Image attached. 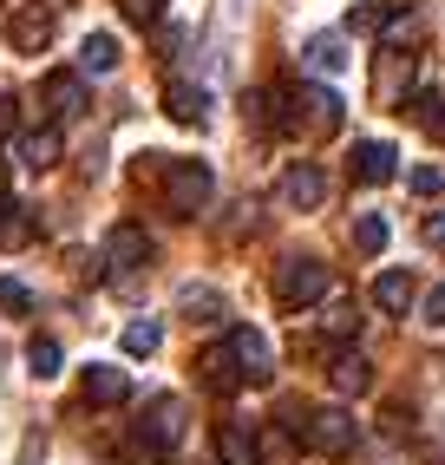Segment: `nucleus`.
Returning <instances> with one entry per match:
<instances>
[{
    "label": "nucleus",
    "instance_id": "nucleus-1",
    "mask_svg": "<svg viewBox=\"0 0 445 465\" xmlns=\"http://www.w3.org/2000/svg\"><path fill=\"white\" fill-rule=\"evenodd\" d=\"M183 420H190L183 400L177 393H157L151 407H144V420L132 426V440H124V459H132V465H157V459L183 440Z\"/></svg>",
    "mask_w": 445,
    "mask_h": 465
},
{
    "label": "nucleus",
    "instance_id": "nucleus-2",
    "mask_svg": "<svg viewBox=\"0 0 445 465\" xmlns=\"http://www.w3.org/2000/svg\"><path fill=\"white\" fill-rule=\"evenodd\" d=\"M341 92L334 85H314V79H302V85H289V132H308V138H334L341 132Z\"/></svg>",
    "mask_w": 445,
    "mask_h": 465
},
{
    "label": "nucleus",
    "instance_id": "nucleus-3",
    "mask_svg": "<svg viewBox=\"0 0 445 465\" xmlns=\"http://www.w3.org/2000/svg\"><path fill=\"white\" fill-rule=\"evenodd\" d=\"M328 289H334L328 262H314V256H289V262H275V308H289V315L314 308Z\"/></svg>",
    "mask_w": 445,
    "mask_h": 465
},
{
    "label": "nucleus",
    "instance_id": "nucleus-4",
    "mask_svg": "<svg viewBox=\"0 0 445 465\" xmlns=\"http://www.w3.org/2000/svg\"><path fill=\"white\" fill-rule=\"evenodd\" d=\"M210 191H216V171L203 158H171L164 164V210L171 216H203Z\"/></svg>",
    "mask_w": 445,
    "mask_h": 465
},
{
    "label": "nucleus",
    "instance_id": "nucleus-5",
    "mask_svg": "<svg viewBox=\"0 0 445 465\" xmlns=\"http://www.w3.org/2000/svg\"><path fill=\"white\" fill-rule=\"evenodd\" d=\"M59 34V7L53 0H14V14H7V46L14 53H46Z\"/></svg>",
    "mask_w": 445,
    "mask_h": 465
},
{
    "label": "nucleus",
    "instance_id": "nucleus-6",
    "mask_svg": "<svg viewBox=\"0 0 445 465\" xmlns=\"http://www.w3.org/2000/svg\"><path fill=\"white\" fill-rule=\"evenodd\" d=\"M308 446L328 452V459H347V452L361 446V420L347 413V407H314L308 413Z\"/></svg>",
    "mask_w": 445,
    "mask_h": 465
},
{
    "label": "nucleus",
    "instance_id": "nucleus-7",
    "mask_svg": "<svg viewBox=\"0 0 445 465\" xmlns=\"http://www.w3.org/2000/svg\"><path fill=\"white\" fill-rule=\"evenodd\" d=\"M144 262H151V236L138 223H112V236H105V275L118 282V275H138Z\"/></svg>",
    "mask_w": 445,
    "mask_h": 465
},
{
    "label": "nucleus",
    "instance_id": "nucleus-8",
    "mask_svg": "<svg viewBox=\"0 0 445 465\" xmlns=\"http://www.w3.org/2000/svg\"><path fill=\"white\" fill-rule=\"evenodd\" d=\"M230 354L242 367V387H269L275 381V354H269V341L256 328H230Z\"/></svg>",
    "mask_w": 445,
    "mask_h": 465
},
{
    "label": "nucleus",
    "instance_id": "nucleus-9",
    "mask_svg": "<svg viewBox=\"0 0 445 465\" xmlns=\"http://www.w3.org/2000/svg\"><path fill=\"white\" fill-rule=\"evenodd\" d=\"M79 400H85V407H124V400H132V374H124V367L92 361L85 374H79Z\"/></svg>",
    "mask_w": 445,
    "mask_h": 465
},
{
    "label": "nucleus",
    "instance_id": "nucleus-10",
    "mask_svg": "<svg viewBox=\"0 0 445 465\" xmlns=\"http://www.w3.org/2000/svg\"><path fill=\"white\" fill-rule=\"evenodd\" d=\"M275 197L289 203V210H321V197H328V177H321V164H289L282 171V183H275Z\"/></svg>",
    "mask_w": 445,
    "mask_h": 465
},
{
    "label": "nucleus",
    "instance_id": "nucleus-11",
    "mask_svg": "<svg viewBox=\"0 0 445 465\" xmlns=\"http://www.w3.org/2000/svg\"><path fill=\"white\" fill-rule=\"evenodd\" d=\"M347 171H354V183H393L400 177V151L387 138H361L354 158H347Z\"/></svg>",
    "mask_w": 445,
    "mask_h": 465
},
{
    "label": "nucleus",
    "instance_id": "nucleus-12",
    "mask_svg": "<svg viewBox=\"0 0 445 465\" xmlns=\"http://www.w3.org/2000/svg\"><path fill=\"white\" fill-rule=\"evenodd\" d=\"M40 112L46 118H79L85 112V79L79 73H46L40 79Z\"/></svg>",
    "mask_w": 445,
    "mask_h": 465
},
{
    "label": "nucleus",
    "instance_id": "nucleus-13",
    "mask_svg": "<svg viewBox=\"0 0 445 465\" xmlns=\"http://www.w3.org/2000/svg\"><path fill=\"white\" fill-rule=\"evenodd\" d=\"M262 459V440L249 420H222L216 426V465H256Z\"/></svg>",
    "mask_w": 445,
    "mask_h": 465
},
{
    "label": "nucleus",
    "instance_id": "nucleus-14",
    "mask_svg": "<svg viewBox=\"0 0 445 465\" xmlns=\"http://www.w3.org/2000/svg\"><path fill=\"white\" fill-rule=\"evenodd\" d=\"M406 85H412V53H400V46H387L380 53V73H373V92H380V105H406Z\"/></svg>",
    "mask_w": 445,
    "mask_h": 465
},
{
    "label": "nucleus",
    "instance_id": "nucleus-15",
    "mask_svg": "<svg viewBox=\"0 0 445 465\" xmlns=\"http://www.w3.org/2000/svg\"><path fill=\"white\" fill-rule=\"evenodd\" d=\"M197 374H203L210 393H236V387H242V367H236V354H230V341H216V348L197 354Z\"/></svg>",
    "mask_w": 445,
    "mask_h": 465
},
{
    "label": "nucleus",
    "instance_id": "nucleus-16",
    "mask_svg": "<svg viewBox=\"0 0 445 465\" xmlns=\"http://www.w3.org/2000/svg\"><path fill=\"white\" fill-rule=\"evenodd\" d=\"M164 112L177 118V125H203V118H210V92L190 85V79H171L164 85Z\"/></svg>",
    "mask_w": 445,
    "mask_h": 465
},
{
    "label": "nucleus",
    "instance_id": "nucleus-17",
    "mask_svg": "<svg viewBox=\"0 0 445 465\" xmlns=\"http://www.w3.org/2000/svg\"><path fill=\"white\" fill-rule=\"evenodd\" d=\"M347 59H354V53H347V40H341V34H314V40L302 46V66H308V73H321V79L347 73Z\"/></svg>",
    "mask_w": 445,
    "mask_h": 465
},
{
    "label": "nucleus",
    "instance_id": "nucleus-18",
    "mask_svg": "<svg viewBox=\"0 0 445 465\" xmlns=\"http://www.w3.org/2000/svg\"><path fill=\"white\" fill-rule=\"evenodd\" d=\"M328 381H334V393L361 400V393H373V361H367V354H334Z\"/></svg>",
    "mask_w": 445,
    "mask_h": 465
},
{
    "label": "nucleus",
    "instance_id": "nucleus-19",
    "mask_svg": "<svg viewBox=\"0 0 445 465\" xmlns=\"http://www.w3.org/2000/svg\"><path fill=\"white\" fill-rule=\"evenodd\" d=\"M400 112H406L432 144H445V99H439V92H406V105H400Z\"/></svg>",
    "mask_w": 445,
    "mask_h": 465
},
{
    "label": "nucleus",
    "instance_id": "nucleus-20",
    "mask_svg": "<svg viewBox=\"0 0 445 465\" xmlns=\"http://www.w3.org/2000/svg\"><path fill=\"white\" fill-rule=\"evenodd\" d=\"M59 151H66L59 125H40V132H26V138H20V164H26V171H53V164H59Z\"/></svg>",
    "mask_w": 445,
    "mask_h": 465
},
{
    "label": "nucleus",
    "instance_id": "nucleus-21",
    "mask_svg": "<svg viewBox=\"0 0 445 465\" xmlns=\"http://www.w3.org/2000/svg\"><path fill=\"white\" fill-rule=\"evenodd\" d=\"M373 302L387 308V315H406V308L420 302V282H412L406 269H387V275H380V282H373Z\"/></svg>",
    "mask_w": 445,
    "mask_h": 465
},
{
    "label": "nucleus",
    "instance_id": "nucleus-22",
    "mask_svg": "<svg viewBox=\"0 0 445 465\" xmlns=\"http://www.w3.org/2000/svg\"><path fill=\"white\" fill-rule=\"evenodd\" d=\"M118 66V40L112 34H85V46H79V73H112Z\"/></svg>",
    "mask_w": 445,
    "mask_h": 465
},
{
    "label": "nucleus",
    "instance_id": "nucleus-23",
    "mask_svg": "<svg viewBox=\"0 0 445 465\" xmlns=\"http://www.w3.org/2000/svg\"><path fill=\"white\" fill-rule=\"evenodd\" d=\"M354 250H361V256H380V250H387V216H373V210L354 216Z\"/></svg>",
    "mask_w": 445,
    "mask_h": 465
},
{
    "label": "nucleus",
    "instance_id": "nucleus-24",
    "mask_svg": "<svg viewBox=\"0 0 445 465\" xmlns=\"http://www.w3.org/2000/svg\"><path fill=\"white\" fill-rule=\"evenodd\" d=\"M59 361H66V354H59V341H53V334H34V341H26V367H34L40 381L59 374Z\"/></svg>",
    "mask_w": 445,
    "mask_h": 465
},
{
    "label": "nucleus",
    "instance_id": "nucleus-25",
    "mask_svg": "<svg viewBox=\"0 0 445 465\" xmlns=\"http://www.w3.org/2000/svg\"><path fill=\"white\" fill-rule=\"evenodd\" d=\"M177 308H183L190 322H222V295H216V289H183Z\"/></svg>",
    "mask_w": 445,
    "mask_h": 465
},
{
    "label": "nucleus",
    "instance_id": "nucleus-26",
    "mask_svg": "<svg viewBox=\"0 0 445 465\" xmlns=\"http://www.w3.org/2000/svg\"><path fill=\"white\" fill-rule=\"evenodd\" d=\"M387 7H380V0H361L354 14H347V34H361V40H373V34H387Z\"/></svg>",
    "mask_w": 445,
    "mask_h": 465
},
{
    "label": "nucleus",
    "instance_id": "nucleus-27",
    "mask_svg": "<svg viewBox=\"0 0 445 465\" xmlns=\"http://www.w3.org/2000/svg\"><path fill=\"white\" fill-rule=\"evenodd\" d=\"M157 348H164V328H157L151 315L124 328V354H138V361H144V354H157Z\"/></svg>",
    "mask_w": 445,
    "mask_h": 465
},
{
    "label": "nucleus",
    "instance_id": "nucleus-28",
    "mask_svg": "<svg viewBox=\"0 0 445 465\" xmlns=\"http://www.w3.org/2000/svg\"><path fill=\"white\" fill-rule=\"evenodd\" d=\"M321 328H328V341H354V334H361V315H354V302H334Z\"/></svg>",
    "mask_w": 445,
    "mask_h": 465
},
{
    "label": "nucleus",
    "instance_id": "nucleus-29",
    "mask_svg": "<svg viewBox=\"0 0 445 465\" xmlns=\"http://www.w3.org/2000/svg\"><path fill=\"white\" fill-rule=\"evenodd\" d=\"M406 191H412V197H439V191H445V164H420V171H406Z\"/></svg>",
    "mask_w": 445,
    "mask_h": 465
},
{
    "label": "nucleus",
    "instance_id": "nucleus-30",
    "mask_svg": "<svg viewBox=\"0 0 445 465\" xmlns=\"http://www.w3.org/2000/svg\"><path fill=\"white\" fill-rule=\"evenodd\" d=\"M118 14L132 26H157V20H164V0H118Z\"/></svg>",
    "mask_w": 445,
    "mask_h": 465
},
{
    "label": "nucleus",
    "instance_id": "nucleus-31",
    "mask_svg": "<svg viewBox=\"0 0 445 465\" xmlns=\"http://www.w3.org/2000/svg\"><path fill=\"white\" fill-rule=\"evenodd\" d=\"M0 308H7V315H26V308H34V295H26L14 275H0Z\"/></svg>",
    "mask_w": 445,
    "mask_h": 465
},
{
    "label": "nucleus",
    "instance_id": "nucleus-32",
    "mask_svg": "<svg viewBox=\"0 0 445 465\" xmlns=\"http://www.w3.org/2000/svg\"><path fill=\"white\" fill-rule=\"evenodd\" d=\"M426 328H445V282L426 295Z\"/></svg>",
    "mask_w": 445,
    "mask_h": 465
},
{
    "label": "nucleus",
    "instance_id": "nucleus-33",
    "mask_svg": "<svg viewBox=\"0 0 445 465\" xmlns=\"http://www.w3.org/2000/svg\"><path fill=\"white\" fill-rule=\"evenodd\" d=\"M387 432H393V440H406V432H412V407H387Z\"/></svg>",
    "mask_w": 445,
    "mask_h": 465
},
{
    "label": "nucleus",
    "instance_id": "nucleus-34",
    "mask_svg": "<svg viewBox=\"0 0 445 465\" xmlns=\"http://www.w3.org/2000/svg\"><path fill=\"white\" fill-rule=\"evenodd\" d=\"M426 242H432V250H445V210H439V216H426Z\"/></svg>",
    "mask_w": 445,
    "mask_h": 465
},
{
    "label": "nucleus",
    "instance_id": "nucleus-35",
    "mask_svg": "<svg viewBox=\"0 0 445 465\" xmlns=\"http://www.w3.org/2000/svg\"><path fill=\"white\" fill-rule=\"evenodd\" d=\"M7 132H14V99L0 92V138H7Z\"/></svg>",
    "mask_w": 445,
    "mask_h": 465
},
{
    "label": "nucleus",
    "instance_id": "nucleus-36",
    "mask_svg": "<svg viewBox=\"0 0 445 465\" xmlns=\"http://www.w3.org/2000/svg\"><path fill=\"white\" fill-rule=\"evenodd\" d=\"M7 177H14V164H7V158H0V197H7Z\"/></svg>",
    "mask_w": 445,
    "mask_h": 465
},
{
    "label": "nucleus",
    "instance_id": "nucleus-37",
    "mask_svg": "<svg viewBox=\"0 0 445 465\" xmlns=\"http://www.w3.org/2000/svg\"><path fill=\"white\" fill-rule=\"evenodd\" d=\"M230 7H242V0H230Z\"/></svg>",
    "mask_w": 445,
    "mask_h": 465
},
{
    "label": "nucleus",
    "instance_id": "nucleus-38",
    "mask_svg": "<svg viewBox=\"0 0 445 465\" xmlns=\"http://www.w3.org/2000/svg\"><path fill=\"white\" fill-rule=\"evenodd\" d=\"M0 210H7V197H0Z\"/></svg>",
    "mask_w": 445,
    "mask_h": 465
}]
</instances>
